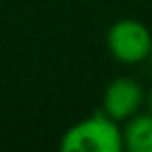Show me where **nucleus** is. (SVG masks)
Listing matches in <instances>:
<instances>
[{
	"label": "nucleus",
	"mask_w": 152,
	"mask_h": 152,
	"mask_svg": "<svg viewBox=\"0 0 152 152\" xmlns=\"http://www.w3.org/2000/svg\"><path fill=\"white\" fill-rule=\"evenodd\" d=\"M58 148L63 152H121L123 131L121 123L108 115L94 113L73 123L63 135Z\"/></svg>",
	"instance_id": "1"
},
{
	"label": "nucleus",
	"mask_w": 152,
	"mask_h": 152,
	"mask_svg": "<svg viewBox=\"0 0 152 152\" xmlns=\"http://www.w3.org/2000/svg\"><path fill=\"white\" fill-rule=\"evenodd\" d=\"M108 54L121 65H140L150 61L152 52V31L137 19L125 17L117 19L104 36Z\"/></svg>",
	"instance_id": "2"
},
{
	"label": "nucleus",
	"mask_w": 152,
	"mask_h": 152,
	"mask_svg": "<svg viewBox=\"0 0 152 152\" xmlns=\"http://www.w3.org/2000/svg\"><path fill=\"white\" fill-rule=\"evenodd\" d=\"M144 96L146 90L137 79L129 75L115 77L102 92V113L117 123H125L129 117L144 108Z\"/></svg>",
	"instance_id": "3"
},
{
	"label": "nucleus",
	"mask_w": 152,
	"mask_h": 152,
	"mask_svg": "<svg viewBox=\"0 0 152 152\" xmlns=\"http://www.w3.org/2000/svg\"><path fill=\"white\" fill-rule=\"evenodd\" d=\"M123 150L127 152H152V113L140 110L121 123Z\"/></svg>",
	"instance_id": "4"
},
{
	"label": "nucleus",
	"mask_w": 152,
	"mask_h": 152,
	"mask_svg": "<svg viewBox=\"0 0 152 152\" xmlns=\"http://www.w3.org/2000/svg\"><path fill=\"white\" fill-rule=\"evenodd\" d=\"M144 108L152 113V86L146 90V96H144Z\"/></svg>",
	"instance_id": "5"
},
{
	"label": "nucleus",
	"mask_w": 152,
	"mask_h": 152,
	"mask_svg": "<svg viewBox=\"0 0 152 152\" xmlns=\"http://www.w3.org/2000/svg\"><path fill=\"white\" fill-rule=\"evenodd\" d=\"M150 63H152V52H150Z\"/></svg>",
	"instance_id": "6"
}]
</instances>
